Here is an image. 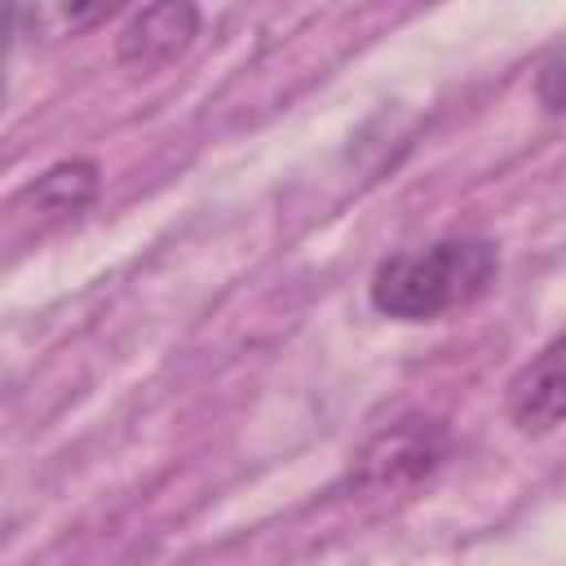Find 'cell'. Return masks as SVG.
<instances>
[{"label": "cell", "instance_id": "cell-2", "mask_svg": "<svg viewBox=\"0 0 566 566\" xmlns=\"http://www.w3.org/2000/svg\"><path fill=\"white\" fill-rule=\"evenodd\" d=\"M447 455V433L433 420H402L371 438V447L358 455V482L363 486H411L429 478Z\"/></svg>", "mask_w": 566, "mask_h": 566}, {"label": "cell", "instance_id": "cell-1", "mask_svg": "<svg viewBox=\"0 0 566 566\" xmlns=\"http://www.w3.org/2000/svg\"><path fill=\"white\" fill-rule=\"evenodd\" d=\"M500 274L495 243L486 239H438L416 252H394L371 274V305L402 323L442 318L473 305Z\"/></svg>", "mask_w": 566, "mask_h": 566}, {"label": "cell", "instance_id": "cell-4", "mask_svg": "<svg viewBox=\"0 0 566 566\" xmlns=\"http://www.w3.org/2000/svg\"><path fill=\"white\" fill-rule=\"evenodd\" d=\"M195 31H199V9L195 4H150V9H142L124 22L115 53L133 71H155V66L177 62L190 49Z\"/></svg>", "mask_w": 566, "mask_h": 566}, {"label": "cell", "instance_id": "cell-5", "mask_svg": "<svg viewBox=\"0 0 566 566\" xmlns=\"http://www.w3.org/2000/svg\"><path fill=\"white\" fill-rule=\"evenodd\" d=\"M27 199L35 203V212L44 221H66V217L84 212L97 199V164H88V159L53 164L44 177H35Z\"/></svg>", "mask_w": 566, "mask_h": 566}, {"label": "cell", "instance_id": "cell-3", "mask_svg": "<svg viewBox=\"0 0 566 566\" xmlns=\"http://www.w3.org/2000/svg\"><path fill=\"white\" fill-rule=\"evenodd\" d=\"M509 416L522 433H548L566 420V332L553 336L509 385Z\"/></svg>", "mask_w": 566, "mask_h": 566}]
</instances>
